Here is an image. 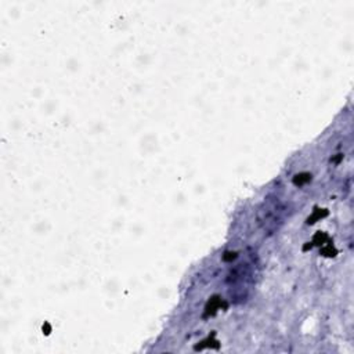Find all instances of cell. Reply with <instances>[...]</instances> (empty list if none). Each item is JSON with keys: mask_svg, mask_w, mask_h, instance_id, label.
I'll return each instance as SVG.
<instances>
[{"mask_svg": "<svg viewBox=\"0 0 354 354\" xmlns=\"http://www.w3.org/2000/svg\"><path fill=\"white\" fill-rule=\"evenodd\" d=\"M285 206L277 196L267 198L257 213V220L264 234H274L285 220Z\"/></svg>", "mask_w": 354, "mask_h": 354, "instance_id": "7a4b0ae2", "label": "cell"}, {"mask_svg": "<svg viewBox=\"0 0 354 354\" xmlns=\"http://www.w3.org/2000/svg\"><path fill=\"white\" fill-rule=\"evenodd\" d=\"M231 296L243 301L249 296V290L254 282V266L252 263H239L228 277Z\"/></svg>", "mask_w": 354, "mask_h": 354, "instance_id": "6da1fadb", "label": "cell"}]
</instances>
